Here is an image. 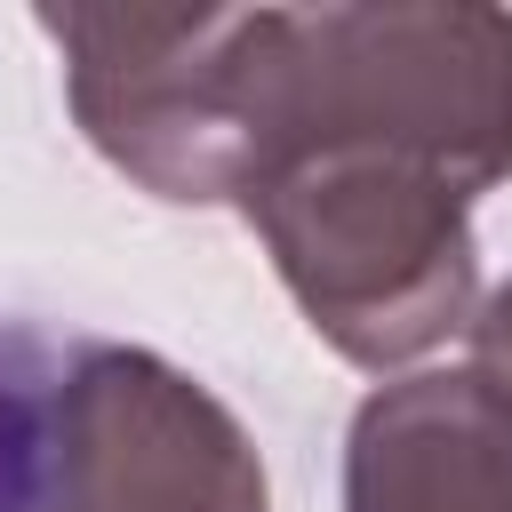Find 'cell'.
I'll list each match as a JSON object with an SVG mask.
<instances>
[{"label": "cell", "instance_id": "6da1fadb", "mask_svg": "<svg viewBox=\"0 0 512 512\" xmlns=\"http://www.w3.org/2000/svg\"><path fill=\"white\" fill-rule=\"evenodd\" d=\"M464 200H472L464 184L384 144H312L272 160L240 192L312 328L360 368L416 360L448 328H464L472 304Z\"/></svg>", "mask_w": 512, "mask_h": 512}, {"label": "cell", "instance_id": "7a4b0ae2", "mask_svg": "<svg viewBox=\"0 0 512 512\" xmlns=\"http://www.w3.org/2000/svg\"><path fill=\"white\" fill-rule=\"evenodd\" d=\"M48 512H264V464L184 368L80 344Z\"/></svg>", "mask_w": 512, "mask_h": 512}, {"label": "cell", "instance_id": "3957f363", "mask_svg": "<svg viewBox=\"0 0 512 512\" xmlns=\"http://www.w3.org/2000/svg\"><path fill=\"white\" fill-rule=\"evenodd\" d=\"M344 512H512V400L480 376H408L352 416Z\"/></svg>", "mask_w": 512, "mask_h": 512}, {"label": "cell", "instance_id": "277c9868", "mask_svg": "<svg viewBox=\"0 0 512 512\" xmlns=\"http://www.w3.org/2000/svg\"><path fill=\"white\" fill-rule=\"evenodd\" d=\"M72 360H80V344L0 320V512H48Z\"/></svg>", "mask_w": 512, "mask_h": 512}, {"label": "cell", "instance_id": "5b68a950", "mask_svg": "<svg viewBox=\"0 0 512 512\" xmlns=\"http://www.w3.org/2000/svg\"><path fill=\"white\" fill-rule=\"evenodd\" d=\"M472 352H480V376L512 400V280L496 288V304L472 320Z\"/></svg>", "mask_w": 512, "mask_h": 512}]
</instances>
